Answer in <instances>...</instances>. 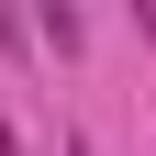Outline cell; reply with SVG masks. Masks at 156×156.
Segmentation results:
<instances>
[{"instance_id": "1", "label": "cell", "mask_w": 156, "mask_h": 156, "mask_svg": "<svg viewBox=\"0 0 156 156\" xmlns=\"http://www.w3.org/2000/svg\"><path fill=\"white\" fill-rule=\"evenodd\" d=\"M34 11H45V34H56V56H78V45H89V23H78V0H34Z\"/></svg>"}, {"instance_id": "2", "label": "cell", "mask_w": 156, "mask_h": 156, "mask_svg": "<svg viewBox=\"0 0 156 156\" xmlns=\"http://www.w3.org/2000/svg\"><path fill=\"white\" fill-rule=\"evenodd\" d=\"M0 45H11V56H23V45H34V34H23V11H11V0H0Z\"/></svg>"}]
</instances>
